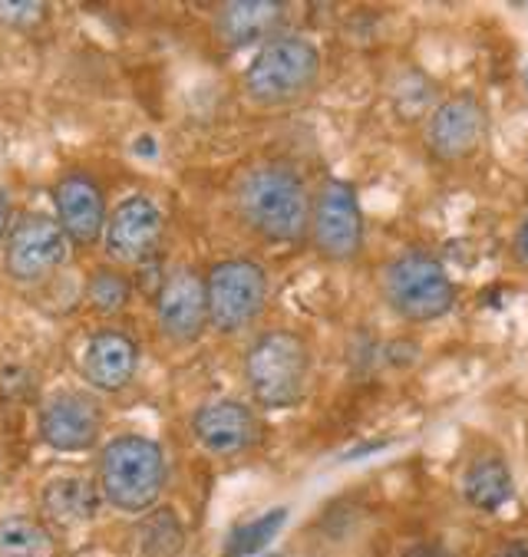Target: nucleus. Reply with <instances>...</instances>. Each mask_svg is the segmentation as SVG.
Segmentation results:
<instances>
[{
	"instance_id": "nucleus-13",
	"label": "nucleus",
	"mask_w": 528,
	"mask_h": 557,
	"mask_svg": "<svg viewBox=\"0 0 528 557\" xmlns=\"http://www.w3.org/2000/svg\"><path fill=\"white\" fill-rule=\"evenodd\" d=\"M486 136H489L486 106L472 96H453L440 102L427 123V143L440 162H463L476 156Z\"/></svg>"
},
{
	"instance_id": "nucleus-22",
	"label": "nucleus",
	"mask_w": 528,
	"mask_h": 557,
	"mask_svg": "<svg viewBox=\"0 0 528 557\" xmlns=\"http://www.w3.org/2000/svg\"><path fill=\"white\" fill-rule=\"evenodd\" d=\"M133 300V281L123 268H96L86 281V304L96 313H120Z\"/></svg>"
},
{
	"instance_id": "nucleus-8",
	"label": "nucleus",
	"mask_w": 528,
	"mask_h": 557,
	"mask_svg": "<svg viewBox=\"0 0 528 557\" xmlns=\"http://www.w3.org/2000/svg\"><path fill=\"white\" fill-rule=\"evenodd\" d=\"M307 235L314 242V251L334 264L354 261L364 251V211L351 182L328 178L317 188V195L310 198Z\"/></svg>"
},
{
	"instance_id": "nucleus-1",
	"label": "nucleus",
	"mask_w": 528,
	"mask_h": 557,
	"mask_svg": "<svg viewBox=\"0 0 528 557\" xmlns=\"http://www.w3.org/2000/svg\"><path fill=\"white\" fill-rule=\"evenodd\" d=\"M235 211L261 242L300 245L310 225V191L291 165L265 162L235 182Z\"/></svg>"
},
{
	"instance_id": "nucleus-20",
	"label": "nucleus",
	"mask_w": 528,
	"mask_h": 557,
	"mask_svg": "<svg viewBox=\"0 0 528 557\" xmlns=\"http://www.w3.org/2000/svg\"><path fill=\"white\" fill-rule=\"evenodd\" d=\"M185 544L182 521L169 508H152L136 528V557H179Z\"/></svg>"
},
{
	"instance_id": "nucleus-14",
	"label": "nucleus",
	"mask_w": 528,
	"mask_h": 557,
	"mask_svg": "<svg viewBox=\"0 0 528 557\" xmlns=\"http://www.w3.org/2000/svg\"><path fill=\"white\" fill-rule=\"evenodd\" d=\"M188 429L198 449L216 459H235L258 442L255 412L235 399H216L198 406L188 419Z\"/></svg>"
},
{
	"instance_id": "nucleus-19",
	"label": "nucleus",
	"mask_w": 528,
	"mask_h": 557,
	"mask_svg": "<svg viewBox=\"0 0 528 557\" xmlns=\"http://www.w3.org/2000/svg\"><path fill=\"white\" fill-rule=\"evenodd\" d=\"M0 557H60L50 524L30 515H11L0 521Z\"/></svg>"
},
{
	"instance_id": "nucleus-28",
	"label": "nucleus",
	"mask_w": 528,
	"mask_h": 557,
	"mask_svg": "<svg viewBox=\"0 0 528 557\" xmlns=\"http://www.w3.org/2000/svg\"><path fill=\"white\" fill-rule=\"evenodd\" d=\"M521 83H525V89H528V66H525V73H521Z\"/></svg>"
},
{
	"instance_id": "nucleus-16",
	"label": "nucleus",
	"mask_w": 528,
	"mask_h": 557,
	"mask_svg": "<svg viewBox=\"0 0 528 557\" xmlns=\"http://www.w3.org/2000/svg\"><path fill=\"white\" fill-rule=\"evenodd\" d=\"M287 17V4L278 0H232L216 11L211 34L229 50H245L255 44H268L281 34V24Z\"/></svg>"
},
{
	"instance_id": "nucleus-6",
	"label": "nucleus",
	"mask_w": 528,
	"mask_h": 557,
	"mask_svg": "<svg viewBox=\"0 0 528 557\" xmlns=\"http://www.w3.org/2000/svg\"><path fill=\"white\" fill-rule=\"evenodd\" d=\"M383 300L386 307L409 320V323H430L453 310L456 284L446 268L422 251H406L383 268Z\"/></svg>"
},
{
	"instance_id": "nucleus-9",
	"label": "nucleus",
	"mask_w": 528,
	"mask_h": 557,
	"mask_svg": "<svg viewBox=\"0 0 528 557\" xmlns=\"http://www.w3.org/2000/svg\"><path fill=\"white\" fill-rule=\"evenodd\" d=\"M162 235H165V214L159 201H152L149 195H130L106 218L102 248L113 264L133 268L159 251Z\"/></svg>"
},
{
	"instance_id": "nucleus-24",
	"label": "nucleus",
	"mask_w": 528,
	"mask_h": 557,
	"mask_svg": "<svg viewBox=\"0 0 528 557\" xmlns=\"http://www.w3.org/2000/svg\"><path fill=\"white\" fill-rule=\"evenodd\" d=\"M512 258L521 268H528V218L521 221V225L515 228V235H512Z\"/></svg>"
},
{
	"instance_id": "nucleus-26",
	"label": "nucleus",
	"mask_w": 528,
	"mask_h": 557,
	"mask_svg": "<svg viewBox=\"0 0 528 557\" xmlns=\"http://www.w3.org/2000/svg\"><path fill=\"white\" fill-rule=\"evenodd\" d=\"M11 198H8V191H4V185H0V245H4V238H8V228H11Z\"/></svg>"
},
{
	"instance_id": "nucleus-15",
	"label": "nucleus",
	"mask_w": 528,
	"mask_h": 557,
	"mask_svg": "<svg viewBox=\"0 0 528 557\" xmlns=\"http://www.w3.org/2000/svg\"><path fill=\"white\" fill-rule=\"evenodd\" d=\"M79 370L96 393H123L136 380L139 344L123 330H99L83 347Z\"/></svg>"
},
{
	"instance_id": "nucleus-7",
	"label": "nucleus",
	"mask_w": 528,
	"mask_h": 557,
	"mask_svg": "<svg viewBox=\"0 0 528 557\" xmlns=\"http://www.w3.org/2000/svg\"><path fill=\"white\" fill-rule=\"evenodd\" d=\"M70 238L47 211H24L11 221L4 238V271L14 284H44L70 261Z\"/></svg>"
},
{
	"instance_id": "nucleus-4",
	"label": "nucleus",
	"mask_w": 528,
	"mask_h": 557,
	"mask_svg": "<svg viewBox=\"0 0 528 557\" xmlns=\"http://www.w3.org/2000/svg\"><path fill=\"white\" fill-rule=\"evenodd\" d=\"M245 383L261 409H294L307 396L310 347L294 330H268L245 354Z\"/></svg>"
},
{
	"instance_id": "nucleus-25",
	"label": "nucleus",
	"mask_w": 528,
	"mask_h": 557,
	"mask_svg": "<svg viewBox=\"0 0 528 557\" xmlns=\"http://www.w3.org/2000/svg\"><path fill=\"white\" fill-rule=\"evenodd\" d=\"M400 557H453V554L446 547H440V544H413Z\"/></svg>"
},
{
	"instance_id": "nucleus-23",
	"label": "nucleus",
	"mask_w": 528,
	"mask_h": 557,
	"mask_svg": "<svg viewBox=\"0 0 528 557\" xmlns=\"http://www.w3.org/2000/svg\"><path fill=\"white\" fill-rule=\"evenodd\" d=\"M47 4H37V0H21V4H0V24L8 27H30L37 21H44Z\"/></svg>"
},
{
	"instance_id": "nucleus-2",
	"label": "nucleus",
	"mask_w": 528,
	"mask_h": 557,
	"mask_svg": "<svg viewBox=\"0 0 528 557\" xmlns=\"http://www.w3.org/2000/svg\"><path fill=\"white\" fill-rule=\"evenodd\" d=\"M169 482L162 445L149 435H116L99 449L96 488L102 502L123 515H149Z\"/></svg>"
},
{
	"instance_id": "nucleus-5",
	"label": "nucleus",
	"mask_w": 528,
	"mask_h": 557,
	"mask_svg": "<svg viewBox=\"0 0 528 557\" xmlns=\"http://www.w3.org/2000/svg\"><path fill=\"white\" fill-rule=\"evenodd\" d=\"M271 284L268 271L251 258H229L211 264L205 274L208 326L219 337H235L255 326L268 310Z\"/></svg>"
},
{
	"instance_id": "nucleus-11",
	"label": "nucleus",
	"mask_w": 528,
	"mask_h": 557,
	"mask_svg": "<svg viewBox=\"0 0 528 557\" xmlns=\"http://www.w3.org/2000/svg\"><path fill=\"white\" fill-rule=\"evenodd\" d=\"M156 323L172 347H192L208 330L205 277L192 268H172L156 290Z\"/></svg>"
},
{
	"instance_id": "nucleus-3",
	"label": "nucleus",
	"mask_w": 528,
	"mask_h": 557,
	"mask_svg": "<svg viewBox=\"0 0 528 557\" xmlns=\"http://www.w3.org/2000/svg\"><path fill=\"white\" fill-rule=\"evenodd\" d=\"M317 83H321V50L297 34H278L261 44L242 73V89L258 109L294 106L310 96Z\"/></svg>"
},
{
	"instance_id": "nucleus-12",
	"label": "nucleus",
	"mask_w": 528,
	"mask_h": 557,
	"mask_svg": "<svg viewBox=\"0 0 528 557\" xmlns=\"http://www.w3.org/2000/svg\"><path fill=\"white\" fill-rule=\"evenodd\" d=\"M53 218L70 245L93 248L96 242H102L106 218H110L102 185L86 172L60 175V182L53 185Z\"/></svg>"
},
{
	"instance_id": "nucleus-10",
	"label": "nucleus",
	"mask_w": 528,
	"mask_h": 557,
	"mask_svg": "<svg viewBox=\"0 0 528 557\" xmlns=\"http://www.w3.org/2000/svg\"><path fill=\"white\" fill-rule=\"evenodd\" d=\"M40 438L53 453L79 456L96 449L102 435V406L93 393L83 389H57L40 406Z\"/></svg>"
},
{
	"instance_id": "nucleus-21",
	"label": "nucleus",
	"mask_w": 528,
	"mask_h": 557,
	"mask_svg": "<svg viewBox=\"0 0 528 557\" xmlns=\"http://www.w3.org/2000/svg\"><path fill=\"white\" fill-rule=\"evenodd\" d=\"M284 521H287V508H271V511H265V515L238 524L229 534L222 557H255V554H261L278 537V531L284 528Z\"/></svg>"
},
{
	"instance_id": "nucleus-27",
	"label": "nucleus",
	"mask_w": 528,
	"mask_h": 557,
	"mask_svg": "<svg viewBox=\"0 0 528 557\" xmlns=\"http://www.w3.org/2000/svg\"><path fill=\"white\" fill-rule=\"evenodd\" d=\"M492 557H528V541H508Z\"/></svg>"
},
{
	"instance_id": "nucleus-17",
	"label": "nucleus",
	"mask_w": 528,
	"mask_h": 557,
	"mask_svg": "<svg viewBox=\"0 0 528 557\" xmlns=\"http://www.w3.org/2000/svg\"><path fill=\"white\" fill-rule=\"evenodd\" d=\"M40 505L50 524L57 528H83L99 515L102 495L96 488V482L83 479V475H57L44 485L40 492Z\"/></svg>"
},
{
	"instance_id": "nucleus-18",
	"label": "nucleus",
	"mask_w": 528,
	"mask_h": 557,
	"mask_svg": "<svg viewBox=\"0 0 528 557\" xmlns=\"http://www.w3.org/2000/svg\"><path fill=\"white\" fill-rule=\"evenodd\" d=\"M463 495L479 511H499L515 495V482H512L508 466L499 456L476 459L463 475Z\"/></svg>"
}]
</instances>
